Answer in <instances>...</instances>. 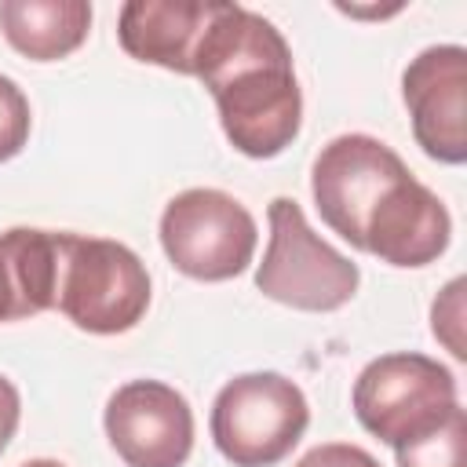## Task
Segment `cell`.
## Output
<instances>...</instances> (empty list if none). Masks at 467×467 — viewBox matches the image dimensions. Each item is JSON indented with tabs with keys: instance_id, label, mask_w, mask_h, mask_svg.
<instances>
[{
	"instance_id": "obj_1",
	"label": "cell",
	"mask_w": 467,
	"mask_h": 467,
	"mask_svg": "<svg viewBox=\"0 0 467 467\" xmlns=\"http://www.w3.org/2000/svg\"><path fill=\"white\" fill-rule=\"evenodd\" d=\"M193 77L212 91L223 135L237 153L270 161L296 142L303 91L292 47L270 18L215 0L193 55Z\"/></svg>"
},
{
	"instance_id": "obj_2",
	"label": "cell",
	"mask_w": 467,
	"mask_h": 467,
	"mask_svg": "<svg viewBox=\"0 0 467 467\" xmlns=\"http://www.w3.org/2000/svg\"><path fill=\"white\" fill-rule=\"evenodd\" d=\"M270 241L255 266V288L292 310L332 314L347 306L361 285L358 263L317 237L292 197H274L266 208Z\"/></svg>"
},
{
	"instance_id": "obj_3",
	"label": "cell",
	"mask_w": 467,
	"mask_h": 467,
	"mask_svg": "<svg viewBox=\"0 0 467 467\" xmlns=\"http://www.w3.org/2000/svg\"><path fill=\"white\" fill-rule=\"evenodd\" d=\"M350 405L368 434L390 449H401L434 431L460 405V387L452 368H445L438 358L394 350L372 358L358 372Z\"/></svg>"
},
{
	"instance_id": "obj_4",
	"label": "cell",
	"mask_w": 467,
	"mask_h": 467,
	"mask_svg": "<svg viewBox=\"0 0 467 467\" xmlns=\"http://www.w3.org/2000/svg\"><path fill=\"white\" fill-rule=\"evenodd\" d=\"M150 306L146 263L120 241L66 234L55 310L80 332L117 336L142 321Z\"/></svg>"
},
{
	"instance_id": "obj_5",
	"label": "cell",
	"mask_w": 467,
	"mask_h": 467,
	"mask_svg": "<svg viewBox=\"0 0 467 467\" xmlns=\"http://www.w3.org/2000/svg\"><path fill=\"white\" fill-rule=\"evenodd\" d=\"M310 423L306 394L281 372H244L212 401V441L234 467H274Z\"/></svg>"
},
{
	"instance_id": "obj_6",
	"label": "cell",
	"mask_w": 467,
	"mask_h": 467,
	"mask_svg": "<svg viewBox=\"0 0 467 467\" xmlns=\"http://www.w3.org/2000/svg\"><path fill=\"white\" fill-rule=\"evenodd\" d=\"M259 244L252 212L226 190L193 186L161 212V248L168 263L193 281H230L248 270Z\"/></svg>"
},
{
	"instance_id": "obj_7",
	"label": "cell",
	"mask_w": 467,
	"mask_h": 467,
	"mask_svg": "<svg viewBox=\"0 0 467 467\" xmlns=\"http://www.w3.org/2000/svg\"><path fill=\"white\" fill-rule=\"evenodd\" d=\"M409 175H412L409 164L387 142L350 131L325 142L321 153L314 157L310 193L325 226L343 241H350L354 248H361L376 208Z\"/></svg>"
},
{
	"instance_id": "obj_8",
	"label": "cell",
	"mask_w": 467,
	"mask_h": 467,
	"mask_svg": "<svg viewBox=\"0 0 467 467\" xmlns=\"http://www.w3.org/2000/svg\"><path fill=\"white\" fill-rule=\"evenodd\" d=\"M102 423L128 467H182L193 452V409L161 379H128L117 387Z\"/></svg>"
},
{
	"instance_id": "obj_9",
	"label": "cell",
	"mask_w": 467,
	"mask_h": 467,
	"mask_svg": "<svg viewBox=\"0 0 467 467\" xmlns=\"http://www.w3.org/2000/svg\"><path fill=\"white\" fill-rule=\"evenodd\" d=\"M412 135L441 164L467 161V51L460 44L423 47L401 73Z\"/></svg>"
},
{
	"instance_id": "obj_10",
	"label": "cell",
	"mask_w": 467,
	"mask_h": 467,
	"mask_svg": "<svg viewBox=\"0 0 467 467\" xmlns=\"http://www.w3.org/2000/svg\"><path fill=\"white\" fill-rule=\"evenodd\" d=\"M449 237H452L449 208L441 204V197L434 190H427L416 175H409L376 208V215L365 230L361 252H368L390 266L412 270V266L434 263L449 248Z\"/></svg>"
},
{
	"instance_id": "obj_11",
	"label": "cell",
	"mask_w": 467,
	"mask_h": 467,
	"mask_svg": "<svg viewBox=\"0 0 467 467\" xmlns=\"http://www.w3.org/2000/svg\"><path fill=\"white\" fill-rule=\"evenodd\" d=\"M215 0H128L117 15V40L135 62L193 77V55Z\"/></svg>"
},
{
	"instance_id": "obj_12",
	"label": "cell",
	"mask_w": 467,
	"mask_h": 467,
	"mask_svg": "<svg viewBox=\"0 0 467 467\" xmlns=\"http://www.w3.org/2000/svg\"><path fill=\"white\" fill-rule=\"evenodd\" d=\"M66 234L15 226L0 234V321L55 310Z\"/></svg>"
},
{
	"instance_id": "obj_13",
	"label": "cell",
	"mask_w": 467,
	"mask_h": 467,
	"mask_svg": "<svg viewBox=\"0 0 467 467\" xmlns=\"http://www.w3.org/2000/svg\"><path fill=\"white\" fill-rule=\"evenodd\" d=\"M0 29L7 44L33 62L73 55L91 29L88 0H0Z\"/></svg>"
},
{
	"instance_id": "obj_14",
	"label": "cell",
	"mask_w": 467,
	"mask_h": 467,
	"mask_svg": "<svg viewBox=\"0 0 467 467\" xmlns=\"http://www.w3.org/2000/svg\"><path fill=\"white\" fill-rule=\"evenodd\" d=\"M463 452H467V416L456 405L434 431L394 449V460L398 467H467Z\"/></svg>"
},
{
	"instance_id": "obj_15",
	"label": "cell",
	"mask_w": 467,
	"mask_h": 467,
	"mask_svg": "<svg viewBox=\"0 0 467 467\" xmlns=\"http://www.w3.org/2000/svg\"><path fill=\"white\" fill-rule=\"evenodd\" d=\"M29 128H33L29 99L11 77L0 73V164L22 153V146L29 142Z\"/></svg>"
},
{
	"instance_id": "obj_16",
	"label": "cell",
	"mask_w": 467,
	"mask_h": 467,
	"mask_svg": "<svg viewBox=\"0 0 467 467\" xmlns=\"http://www.w3.org/2000/svg\"><path fill=\"white\" fill-rule=\"evenodd\" d=\"M463 288H467V281L452 277L438 292V299L431 306V332H434V339L445 343V350L452 358H460V361L467 358V343H463Z\"/></svg>"
},
{
	"instance_id": "obj_17",
	"label": "cell",
	"mask_w": 467,
	"mask_h": 467,
	"mask_svg": "<svg viewBox=\"0 0 467 467\" xmlns=\"http://www.w3.org/2000/svg\"><path fill=\"white\" fill-rule=\"evenodd\" d=\"M292 467H379V460L372 452H365L361 445L325 441V445H314L310 452H303Z\"/></svg>"
},
{
	"instance_id": "obj_18",
	"label": "cell",
	"mask_w": 467,
	"mask_h": 467,
	"mask_svg": "<svg viewBox=\"0 0 467 467\" xmlns=\"http://www.w3.org/2000/svg\"><path fill=\"white\" fill-rule=\"evenodd\" d=\"M18 420H22V398H18V387L0 376V452L11 445L15 431H18Z\"/></svg>"
},
{
	"instance_id": "obj_19",
	"label": "cell",
	"mask_w": 467,
	"mask_h": 467,
	"mask_svg": "<svg viewBox=\"0 0 467 467\" xmlns=\"http://www.w3.org/2000/svg\"><path fill=\"white\" fill-rule=\"evenodd\" d=\"M22 467H66V463H58V460H47V456H40V460H26Z\"/></svg>"
}]
</instances>
